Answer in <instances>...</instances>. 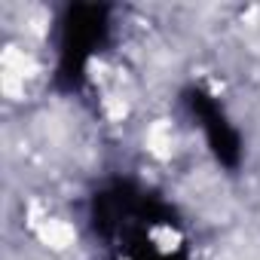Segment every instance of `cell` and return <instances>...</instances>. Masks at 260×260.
<instances>
[{
  "label": "cell",
  "mask_w": 260,
  "mask_h": 260,
  "mask_svg": "<svg viewBox=\"0 0 260 260\" xmlns=\"http://www.w3.org/2000/svg\"><path fill=\"white\" fill-rule=\"evenodd\" d=\"M193 107H196V113H199V119H202V125H205V132H208L214 150H217L226 162H233V159H236V135L230 132V125L223 122V116L217 113V107H214L211 101H205V95H193Z\"/></svg>",
  "instance_id": "6da1fadb"
}]
</instances>
